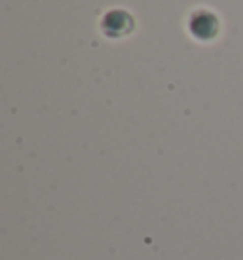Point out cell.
I'll return each instance as SVG.
<instances>
[{
  "instance_id": "6da1fadb",
  "label": "cell",
  "mask_w": 243,
  "mask_h": 260,
  "mask_svg": "<svg viewBox=\"0 0 243 260\" xmlns=\"http://www.w3.org/2000/svg\"><path fill=\"white\" fill-rule=\"evenodd\" d=\"M188 29H190V35L198 40H213L219 30H221V21L219 17L209 12V10H196L192 15H190V21H188Z\"/></svg>"
},
{
  "instance_id": "7a4b0ae2",
  "label": "cell",
  "mask_w": 243,
  "mask_h": 260,
  "mask_svg": "<svg viewBox=\"0 0 243 260\" xmlns=\"http://www.w3.org/2000/svg\"><path fill=\"white\" fill-rule=\"evenodd\" d=\"M135 29V19L133 15L126 12V10H110L108 14H105L103 21H101V30L103 35L108 38H122L131 35Z\"/></svg>"
}]
</instances>
